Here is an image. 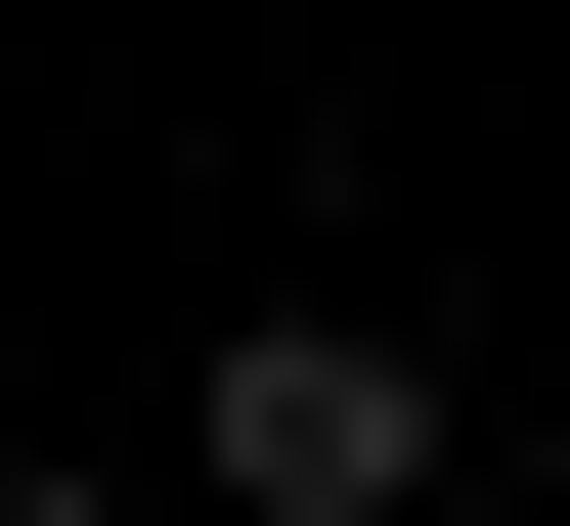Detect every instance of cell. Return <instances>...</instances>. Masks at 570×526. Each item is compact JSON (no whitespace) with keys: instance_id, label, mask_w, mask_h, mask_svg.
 Returning <instances> with one entry per match:
<instances>
[{"instance_id":"obj_2","label":"cell","mask_w":570,"mask_h":526,"mask_svg":"<svg viewBox=\"0 0 570 526\" xmlns=\"http://www.w3.org/2000/svg\"><path fill=\"white\" fill-rule=\"evenodd\" d=\"M0 526H132V483H0Z\"/></svg>"},{"instance_id":"obj_1","label":"cell","mask_w":570,"mask_h":526,"mask_svg":"<svg viewBox=\"0 0 570 526\" xmlns=\"http://www.w3.org/2000/svg\"><path fill=\"white\" fill-rule=\"evenodd\" d=\"M219 526H439V351L395 307H219Z\"/></svg>"}]
</instances>
